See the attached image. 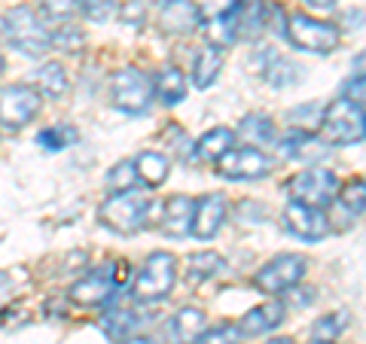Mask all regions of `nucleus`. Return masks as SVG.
Masks as SVG:
<instances>
[{"instance_id": "1", "label": "nucleus", "mask_w": 366, "mask_h": 344, "mask_svg": "<svg viewBox=\"0 0 366 344\" xmlns=\"http://www.w3.org/2000/svg\"><path fill=\"white\" fill-rule=\"evenodd\" d=\"M4 40L19 49L21 55L28 59H40L52 49V31H49V21H46L34 6H13L4 13Z\"/></svg>"}, {"instance_id": "2", "label": "nucleus", "mask_w": 366, "mask_h": 344, "mask_svg": "<svg viewBox=\"0 0 366 344\" xmlns=\"http://www.w3.org/2000/svg\"><path fill=\"white\" fill-rule=\"evenodd\" d=\"M174 280H177V259L171 253H150L132 283V299L137 305L162 302L174 290Z\"/></svg>"}, {"instance_id": "3", "label": "nucleus", "mask_w": 366, "mask_h": 344, "mask_svg": "<svg viewBox=\"0 0 366 344\" xmlns=\"http://www.w3.org/2000/svg\"><path fill=\"white\" fill-rule=\"evenodd\" d=\"M110 104L125 116H144L153 107V79L137 67H122L110 79Z\"/></svg>"}, {"instance_id": "4", "label": "nucleus", "mask_w": 366, "mask_h": 344, "mask_svg": "<svg viewBox=\"0 0 366 344\" xmlns=\"http://www.w3.org/2000/svg\"><path fill=\"white\" fill-rule=\"evenodd\" d=\"M147 213H150V201L147 198H141L134 192H117L98 208V220L110 232L132 238L144 228Z\"/></svg>"}, {"instance_id": "5", "label": "nucleus", "mask_w": 366, "mask_h": 344, "mask_svg": "<svg viewBox=\"0 0 366 344\" xmlns=\"http://www.w3.org/2000/svg\"><path fill=\"white\" fill-rule=\"evenodd\" d=\"M320 134L327 146H351L363 141V107L339 98L320 113Z\"/></svg>"}, {"instance_id": "6", "label": "nucleus", "mask_w": 366, "mask_h": 344, "mask_svg": "<svg viewBox=\"0 0 366 344\" xmlns=\"http://www.w3.org/2000/svg\"><path fill=\"white\" fill-rule=\"evenodd\" d=\"M129 274V265L119 259V262H107L95 271L83 274L74 286H71V302L83 305V308H98V305H107L113 299V293L119 290V283L125 280Z\"/></svg>"}, {"instance_id": "7", "label": "nucleus", "mask_w": 366, "mask_h": 344, "mask_svg": "<svg viewBox=\"0 0 366 344\" xmlns=\"http://www.w3.org/2000/svg\"><path fill=\"white\" fill-rule=\"evenodd\" d=\"M284 37H287L296 49L315 52V55H330L339 46V28L330 21H320L315 16L293 13L284 21Z\"/></svg>"}, {"instance_id": "8", "label": "nucleus", "mask_w": 366, "mask_h": 344, "mask_svg": "<svg viewBox=\"0 0 366 344\" xmlns=\"http://www.w3.org/2000/svg\"><path fill=\"white\" fill-rule=\"evenodd\" d=\"M339 177L333 171L327 168H305L300 174H293L287 180V186L284 192L290 195V201H300V204H308V208H327V204H333L336 192H339Z\"/></svg>"}, {"instance_id": "9", "label": "nucleus", "mask_w": 366, "mask_h": 344, "mask_svg": "<svg viewBox=\"0 0 366 344\" xmlns=\"http://www.w3.org/2000/svg\"><path fill=\"white\" fill-rule=\"evenodd\" d=\"M40 113V95L28 83H13L0 88V128L21 131Z\"/></svg>"}, {"instance_id": "10", "label": "nucleus", "mask_w": 366, "mask_h": 344, "mask_svg": "<svg viewBox=\"0 0 366 344\" xmlns=\"http://www.w3.org/2000/svg\"><path fill=\"white\" fill-rule=\"evenodd\" d=\"M305 271H308L305 256L281 253V256H274L272 262H266V265L254 274V286L259 293H266V295H281V293L293 290V286L305 278Z\"/></svg>"}, {"instance_id": "11", "label": "nucleus", "mask_w": 366, "mask_h": 344, "mask_svg": "<svg viewBox=\"0 0 366 344\" xmlns=\"http://www.w3.org/2000/svg\"><path fill=\"white\" fill-rule=\"evenodd\" d=\"M217 174L226 180H262L272 171V158L254 146H232L217 158Z\"/></svg>"}, {"instance_id": "12", "label": "nucleus", "mask_w": 366, "mask_h": 344, "mask_svg": "<svg viewBox=\"0 0 366 344\" xmlns=\"http://www.w3.org/2000/svg\"><path fill=\"white\" fill-rule=\"evenodd\" d=\"M284 228L300 241H324L333 226H330L324 211L308 208V204H300V201H290L287 208H284Z\"/></svg>"}, {"instance_id": "13", "label": "nucleus", "mask_w": 366, "mask_h": 344, "mask_svg": "<svg viewBox=\"0 0 366 344\" xmlns=\"http://www.w3.org/2000/svg\"><path fill=\"white\" fill-rule=\"evenodd\" d=\"M202 28V9L192 0H174L159 9V31L171 37H189L192 31Z\"/></svg>"}, {"instance_id": "14", "label": "nucleus", "mask_w": 366, "mask_h": 344, "mask_svg": "<svg viewBox=\"0 0 366 344\" xmlns=\"http://www.w3.org/2000/svg\"><path fill=\"white\" fill-rule=\"evenodd\" d=\"M226 220V198L223 195H204V198L196 201V211H192V226H189V235L199 238V241H211L220 226Z\"/></svg>"}, {"instance_id": "15", "label": "nucleus", "mask_w": 366, "mask_h": 344, "mask_svg": "<svg viewBox=\"0 0 366 344\" xmlns=\"http://www.w3.org/2000/svg\"><path fill=\"white\" fill-rule=\"evenodd\" d=\"M192 211H196V198L189 195H171L162 204V216H159V228L168 238H187L192 226Z\"/></svg>"}, {"instance_id": "16", "label": "nucleus", "mask_w": 366, "mask_h": 344, "mask_svg": "<svg viewBox=\"0 0 366 344\" xmlns=\"http://www.w3.org/2000/svg\"><path fill=\"white\" fill-rule=\"evenodd\" d=\"M278 150L284 158H302V162H320L330 150L324 141H317L302 128H290L278 137Z\"/></svg>"}, {"instance_id": "17", "label": "nucleus", "mask_w": 366, "mask_h": 344, "mask_svg": "<svg viewBox=\"0 0 366 344\" xmlns=\"http://www.w3.org/2000/svg\"><path fill=\"white\" fill-rule=\"evenodd\" d=\"M259 74L274 88H290V86H296L302 79V67L293 64L290 59H284V55H278L274 49H262Z\"/></svg>"}, {"instance_id": "18", "label": "nucleus", "mask_w": 366, "mask_h": 344, "mask_svg": "<svg viewBox=\"0 0 366 344\" xmlns=\"http://www.w3.org/2000/svg\"><path fill=\"white\" fill-rule=\"evenodd\" d=\"M281 320H284V305L281 302H266V305L254 308V311H247L242 320H238L235 332L244 335V338H257V335H262V332H272Z\"/></svg>"}, {"instance_id": "19", "label": "nucleus", "mask_w": 366, "mask_h": 344, "mask_svg": "<svg viewBox=\"0 0 366 344\" xmlns=\"http://www.w3.org/2000/svg\"><path fill=\"white\" fill-rule=\"evenodd\" d=\"M232 19H235L238 37H247V40L259 37L262 28H269L266 4H262V0H235L232 4Z\"/></svg>"}, {"instance_id": "20", "label": "nucleus", "mask_w": 366, "mask_h": 344, "mask_svg": "<svg viewBox=\"0 0 366 344\" xmlns=\"http://www.w3.org/2000/svg\"><path fill=\"white\" fill-rule=\"evenodd\" d=\"M204 329H208V317H204V311H199V308H180V311L171 317V341L174 344H196Z\"/></svg>"}, {"instance_id": "21", "label": "nucleus", "mask_w": 366, "mask_h": 344, "mask_svg": "<svg viewBox=\"0 0 366 344\" xmlns=\"http://www.w3.org/2000/svg\"><path fill=\"white\" fill-rule=\"evenodd\" d=\"M153 95L162 101L165 107L180 104V101L187 98V74H183L180 67H174V64L162 67V71L156 74V79H153Z\"/></svg>"}, {"instance_id": "22", "label": "nucleus", "mask_w": 366, "mask_h": 344, "mask_svg": "<svg viewBox=\"0 0 366 344\" xmlns=\"http://www.w3.org/2000/svg\"><path fill=\"white\" fill-rule=\"evenodd\" d=\"M235 141H244L247 146H254V150H259V146H266L274 141V122L266 116V113H247V116L238 122V128L232 131Z\"/></svg>"}, {"instance_id": "23", "label": "nucleus", "mask_w": 366, "mask_h": 344, "mask_svg": "<svg viewBox=\"0 0 366 344\" xmlns=\"http://www.w3.org/2000/svg\"><path fill=\"white\" fill-rule=\"evenodd\" d=\"M134 165V174H137V183H147V186H162L168 180V156L159 153V150H144L132 158Z\"/></svg>"}, {"instance_id": "24", "label": "nucleus", "mask_w": 366, "mask_h": 344, "mask_svg": "<svg viewBox=\"0 0 366 344\" xmlns=\"http://www.w3.org/2000/svg\"><path fill=\"white\" fill-rule=\"evenodd\" d=\"M141 326H144V320H141V311H137V308H113L110 314L101 317V329H104L113 341L137 335Z\"/></svg>"}, {"instance_id": "25", "label": "nucleus", "mask_w": 366, "mask_h": 344, "mask_svg": "<svg viewBox=\"0 0 366 344\" xmlns=\"http://www.w3.org/2000/svg\"><path fill=\"white\" fill-rule=\"evenodd\" d=\"M220 271H226V259L220 253H214V250H202V253H192L187 259V280L192 286H199V283H208L211 278H217Z\"/></svg>"}, {"instance_id": "26", "label": "nucleus", "mask_w": 366, "mask_h": 344, "mask_svg": "<svg viewBox=\"0 0 366 344\" xmlns=\"http://www.w3.org/2000/svg\"><path fill=\"white\" fill-rule=\"evenodd\" d=\"M363 198H366V183H363L360 177L351 180V183H345V186H339L333 204H336V211H342V216H345L342 223L360 220V213H363Z\"/></svg>"}, {"instance_id": "27", "label": "nucleus", "mask_w": 366, "mask_h": 344, "mask_svg": "<svg viewBox=\"0 0 366 344\" xmlns=\"http://www.w3.org/2000/svg\"><path fill=\"white\" fill-rule=\"evenodd\" d=\"M34 88H37V95H46V98H61L67 95V88H71V79H67V71L61 64H43L37 74H34Z\"/></svg>"}, {"instance_id": "28", "label": "nucleus", "mask_w": 366, "mask_h": 344, "mask_svg": "<svg viewBox=\"0 0 366 344\" xmlns=\"http://www.w3.org/2000/svg\"><path fill=\"white\" fill-rule=\"evenodd\" d=\"M220 67H223V52L217 46H204L196 55V64H192V83L199 88L214 86L217 76H220Z\"/></svg>"}, {"instance_id": "29", "label": "nucleus", "mask_w": 366, "mask_h": 344, "mask_svg": "<svg viewBox=\"0 0 366 344\" xmlns=\"http://www.w3.org/2000/svg\"><path fill=\"white\" fill-rule=\"evenodd\" d=\"M235 146V134L229 128H214L202 137V141L192 146V156L202 158V162H217L226 150H232Z\"/></svg>"}, {"instance_id": "30", "label": "nucleus", "mask_w": 366, "mask_h": 344, "mask_svg": "<svg viewBox=\"0 0 366 344\" xmlns=\"http://www.w3.org/2000/svg\"><path fill=\"white\" fill-rule=\"evenodd\" d=\"M79 141V134L74 125H52V128H43L37 134V146L46 153H59V150H67L71 143Z\"/></svg>"}, {"instance_id": "31", "label": "nucleus", "mask_w": 366, "mask_h": 344, "mask_svg": "<svg viewBox=\"0 0 366 344\" xmlns=\"http://www.w3.org/2000/svg\"><path fill=\"white\" fill-rule=\"evenodd\" d=\"M208 40H211V46H217V49H223V46H232L238 40L232 9H226V13H217L208 21Z\"/></svg>"}, {"instance_id": "32", "label": "nucleus", "mask_w": 366, "mask_h": 344, "mask_svg": "<svg viewBox=\"0 0 366 344\" xmlns=\"http://www.w3.org/2000/svg\"><path fill=\"white\" fill-rule=\"evenodd\" d=\"M345 329H348V311L327 314V317H320L317 323H315V329H312V341H315V344H330V341H336Z\"/></svg>"}, {"instance_id": "33", "label": "nucleus", "mask_w": 366, "mask_h": 344, "mask_svg": "<svg viewBox=\"0 0 366 344\" xmlns=\"http://www.w3.org/2000/svg\"><path fill=\"white\" fill-rule=\"evenodd\" d=\"M134 183H137V174H134L132 158H122V162H117L107 171V189L113 195L117 192H134Z\"/></svg>"}, {"instance_id": "34", "label": "nucleus", "mask_w": 366, "mask_h": 344, "mask_svg": "<svg viewBox=\"0 0 366 344\" xmlns=\"http://www.w3.org/2000/svg\"><path fill=\"white\" fill-rule=\"evenodd\" d=\"M49 31H52V46H59L61 52H76L79 46L86 43L83 31L76 25H61V28H49Z\"/></svg>"}, {"instance_id": "35", "label": "nucleus", "mask_w": 366, "mask_h": 344, "mask_svg": "<svg viewBox=\"0 0 366 344\" xmlns=\"http://www.w3.org/2000/svg\"><path fill=\"white\" fill-rule=\"evenodd\" d=\"M119 21L125 28H141L147 21V4L144 0H125V4H119Z\"/></svg>"}, {"instance_id": "36", "label": "nucleus", "mask_w": 366, "mask_h": 344, "mask_svg": "<svg viewBox=\"0 0 366 344\" xmlns=\"http://www.w3.org/2000/svg\"><path fill=\"white\" fill-rule=\"evenodd\" d=\"M76 9H83L92 21H104V19L113 16L117 0H76Z\"/></svg>"}, {"instance_id": "37", "label": "nucleus", "mask_w": 366, "mask_h": 344, "mask_svg": "<svg viewBox=\"0 0 366 344\" xmlns=\"http://www.w3.org/2000/svg\"><path fill=\"white\" fill-rule=\"evenodd\" d=\"M235 341H238V332H235V326L223 323V326L204 329V335H202L196 344H235Z\"/></svg>"}, {"instance_id": "38", "label": "nucleus", "mask_w": 366, "mask_h": 344, "mask_svg": "<svg viewBox=\"0 0 366 344\" xmlns=\"http://www.w3.org/2000/svg\"><path fill=\"white\" fill-rule=\"evenodd\" d=\"M40 9L52 19H71L76 13V0H40Z\"/></svg>"}, {"instance_id": "39", "label": "nucleus", "mask_w": 366, "mask_h": 344, "mask_svg": "<svg viewBox=\"0 0 366 344\" xmlns=\"http://www.w3.org/2000/svg\"><path fill=\"white\" fill-rule=\"evenodd\" d=\"M345 101H351V104H357V107H363V76L357 74L351 79V83L345 86Z\"/></svg>"}, {"instance_id": "40", "label": "nucleus", "mask_w": 366, "mask_h": 344, "mask_svg": "<svg viewBox=\"0 0 366 344\" xmlns=\"http://www.w3.org/2000/svg\"><path fill=\"white\" fill-rule=\"evenodd\" d=\"M9 295H13V278L6 271H0V305H4Z\"/></svg>"}, {"instance_id": "41", "label": "nucleus", "mask_w": 366, "mask_h": 344, "mask_svg": "<svg viewBox=\"0 0 366 344\" xmlns=\"http://www.w3.org/2000/svg\"><path fill=\"white\" fill-rule=\"evenodd\" d=\"M119 344H159L153 338H147V335H132V338H122Z\"/></svg>"}, {"instance_id": "42", "label": "nucleus", "mask_w": 366, "mask_h": 344, "mask_svg": "<svg viewBox=\"0 0 366 344\" xmlns=\"http://www.w3.org/2000/svg\"><path fill=\"white\" fill-rule=\"evenodd\" d=\"M308 6H315V9H333L336 6V0H305Z\"/></svg>"}, {"instance_id": "43", "label": "nucleus", "mask_w": 366, "mask_h": 344, "mask_svg": "<svg viewBox=\"0 0 366 344\" xmlns=\"http://www.w3.org/2000/svg\"><path fill=\"white\" fill-rule=\"evenodd\" d=\"M266 344H296L293 338H272V341H266Z\"/></svg>"}, {"instance_id": "44", "label": "nucleus", "mask_w": 366, "mask_h": 344, "mask_svg": "<svg viewBox=\"0 0 366 344\" xmlns=\"http://www.w3.org/2000/svg\"><path fill=\"white\" fill-rule=\"evenodd\" d=\"M153 4H156L159 9H162V6H168V4H174V0H153Z\"/></svg>"}, {"instance_id": "45", "label": "nucleus", "mask_w": 366, "mask_h": 344, "mask_svg": "<svg viewBox=\"0 0 366 344\" xmlns=\"http://www.w3.org/2000/svg\"><path fill=\"white\" fill-rule=\"evenodd\" d=\"M4 67H6V61H4V55H0V74H4Z\"/></svg>"}, {"instance_id": "46", "label": "nucleus", "mask_w": 366, "mask_h": 344, "mask_svg": "<svg viewBox=\"0 0 366 344\" xmlns=\"http://www.w3.org/2000/svg\"><path fill=\"white\" fill-rule=\"evenodd\" d=\"M330 344H333V341H330Z\"/></svg>"}]
</instances>
